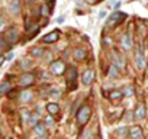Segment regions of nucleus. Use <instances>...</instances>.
I'll list each match as a JSON object with an SVG mask.
<instances>
[{
    "label": "nucleus",
    "mask_w": 148,
    "mask_h": 139,
    "mask_svg": "<svg viewBox=\"0 0 148 139\" xmlns=\"http://www.w3.org/2000/svg\"><path fill=\"white\" fill-rule=\"evenodd\" d=\"M76 116H77V123H79L80 126H84V125L89 122L90 116H92V109H90V106L84 104L83 107H80V110L77 112Z\"/></svg>",
    "instance_id": "f257e3e1"
},
{
    "label": "nucleus",
    "mask_w": 148,
    "mask_h": 139,
    "mask_svg": "<svg viewBox=\"0 0 148 139\" xmlns=\"http://www.w3.org/2000/svg\"><path fill=\"white\" fill-rule=\"evenodd\" d=\"M67 71V67H65V62L61 61V59H57V61H52L49 64V73L52 76H62L65 74Z\"/></svg>",
    "instance_id": "f03ea898"
},
{
    "label": "nucleus",
    "mask_w": 148,
    "mask_h": 139,
    "mask_svg": "<svg viewBox=\"0 0 148 139\" xmlns=\"http://www.w3.org/2000/svg\"><path fill=\"white\" fill-rule=\"evenodd\" d=\"M5 39L8 41L9 45L16 44V42L19 41V31H18L16 28H10V29H8L6 33H5Z\"/></svg>",
    "instance_id": "7ed1b4c3"
},
{
    "label": "nucleus",
    "mask_w": 148,
    "mask_h": 139,
    "mask_svg": "<svg viewBox=\"0 0 148 139\" xmlns=\"http://www.w3.org/2000/svg\"><path fill=\"white\" fill-rule=\"evenodd\" d=\"M125 18H126V15H125V13H122V12H113V13L109 16V19H108V25H109V26L119 25Z\"/></svg>",
    "instance_id": "20e7f679"
},
{
    "label": "nucleus",
    "mask_w": 148,
    "mask_h": 139,
    "mask_svg": "<svg viewBox=\"0 0 148 139\" xmlns=\"http://www.w3.org/2000/svg\"><path fill=\"white\" fill-rule=\"evenodd\" d=\"M34 83H35V76L32 73H25L19 78V86H22V87H29Z\"/></svg>",
    "instance_id": "39448f33"
},
{
    "label": "nucleus",
    "mask_w": 148,
    "mask_h": 139,
    "mask_svg": "<svg viewBox=\"0 0 148 139\" xmlns=\"http://www.w3.org/2000/svg\"><path fill=\"white\" fill-rule=\"evenodd\" d=\"M60 35H61L60 31H52V32H49L48 35H45V36L41 39V42H44V44H54V42H57V41L60 39Z\"/></svg>",
    "instance_id": "423d86ee"
},
{
    "label": "nucleus",
    "mask_w": 148,
    "mask_h": 139,
    "mask_svg": "<svg viewBox=\"0 0 148 139\" xmlns=\"http://www.w3.org/2000/svg\"><path fill=\"white\" fill-rule=\"evenodd\" d=\"M93 80H95V71H93L92 68L86 70V71L83 73V76H82V83L84 86H90L93 83Z\"/></svg>",
    "instance_id": "0eeeda50"
},
{
    "label": "nucleus",
    "mask_w": 148,
    "mask_h": 139,
    "mask_svg": "<svg viewBox=\"0 0 148 139\" xmlns=\"http://www.w3.org/2000/svg\"><path fill=\"white\" fill-rule=\"evenodd\" d=\"M128 135H129L132 139H142V136H144L142 129H141V126H138V125L129 127V129H128Z\"/></svg>",
    "instance_id": "6e6552de"
},
{
    "label": "nucleus",
    "mask_w": 148,
    "mask_h": 139,
    "mask_svg": "<svg viewBox=\"0 0 148 139\" xmlns=\"http://www.w3.org/2000/svg\"><path fill=\"white\" fill-rule=\"evenodd\" d=\"M121 46L125 49V51H129L132 48V39H131V35L129 33H123L122 39H121Z\"/></svg>",
    "instance_id": "1a4fd4ad"
},
{
    "label": "nucleus",
    "mask_w": 148,
    "mask_h": 139,
    "mask_svg": "<svg viewBox=\"0 0 148 139\" xmlns=\"http://www.w3.org/2000/svg\"><path fill=\"white\" fill-rule=\"evenodd\" d=\"M135 61H136L138 68H141V70L145 68V57H144V51H136V52H135Z\"/></svg>",
    "instance_id": "9d476101"
},
{
    "label": "nucleus",
    "mask_w": 148,
    "mask_h": 139,
    "mask_svg": "<svg viewBox=\"0 0 148 139\" xmlns=\"http://www.w3.org/2000/svg\"><path fill=\"white\" fill-rule=\"evenodd\" d=\"M113 65H116V67H118V70H123V68L126 67V61H125V58H123L122 55L115 54V58H113Z\"/></svg>",
    "instance_id": "9b49d317"
},
{
    "label": "nucleus",
    "mask_w": 148,
    "mask_h": 139,
    "mask_svg": "<svg viewBox=\"0 0 148 139\" xmlns=\"http://www.w3.org/2000/svg\"><path fill=\"white\" fill-rule=\"evenodd\" d=\"M145 116H147V109H145V106L141 103V104H138V107L135 109L134 117H135V119H144Z\"/></svg>",
    "instance_id": "f8f14e48"
},
{
    "label": "nucleus",
    "mask_w": 148,
    "mask_h": 139,
    "mask_svg": "<svg viewBox=\"0 0 148 139\" xmlns=\"http://www.w3.org/2000/svg\"><path fill=\"white\" fill-rule=\"evenodd\" d=\"M77 80V70L74 67H70L67 71V83H74Z\"/></svg>",
    "instance_id": "ddd939ff"
},
{
    "label": "nucleus",
    "mask_w": 148,
    "mask_h": 139,
    "mask_svg": "<svg viewBox=\"0 0 148 139\" xmlns=\"http://www.w3.org/2000/svg\"><path fill=\"white\" fill-rule=\"evenodd\" d=\"M86 55H87V52H86V49H83V48H76V49H74V52H73L74 59H77V61L84 59Z\"/></svg>",
    "instance_id": "4468645a"
},
{
    "label": "nucleus",
    "mask_w": 148,
    "mask_h": 139,
    "mask_svg": "<svg viewBox=\"0 0 148 139\" xmlns=\"http://www.w3.org/2000/svg\"><path fill=\"white\" fill-rule=\"evenodd\" d=\"M45 130H47V125L42 123V122H38V123L34 126V132H35V135H38V136L45 135Z\"/></svg>",
    "instance_id": "2eb2a0df"
},
{
    "label": "nucleus",
    "mask_w": 148,
    "mask_h": 139,
    "mask_svg": "<svg viewBox=\"0 0 148 139\" xmlns=\"http://www.w3.org/2000/svg\"><path fill=\"white\" fill-rule=\"evenodd\" d=\"M47 112H48L51 116H55V114L60 113V106H58L57 103H49V104H47Z\"/></svg>",
    "instance_id": "dca6fc26"
},
{
    "label": "nucleus",
    "mask_w": 148,
    "mask_h": 139,
    "mask_svg": "<svg viewBox=\"0 0 148 139\" xmlns=\"http://www.w3.org/2000/svg\"><path fill=\"white\" fill-rule=\"evenodd\" d=\"M9 10H10L13 15H18V13L21 12V2H19V0H12L10 6H9Z\"/></svg>",
    "instance_id": "f3484780"
},
{
    "label": "nucleus",
    "mask_w": 148,
    "mask_h": 139,
    "mask_svg": "<svg viewBox=\"0 0 148 139\" xmlns=\"http://www.w3.org/2000/svg\"><path fill=\"white\" fill-rule=\"evenodd\" d=\"M10 90H12V86L9 81H3L0 84V96H5V94L10 93Z\"/></svg>",
    "instance_id": "a211bd4d"
},
{
    "label": "nucleus",
    "mask_w": 148,
    "mask_h": 139,
    "mask_svg": "<svg viewBox=\"0 0 148 139\" xmlns=\"http://www.w3.org/2000/svg\"><path fill=\"white\" fill-rule=\"evenodd\" d=\"M32 97H34V93H32V91H29V90H26V91H22V93H21V100H22L23 103H29V102L32 100Z\"/></svg>",
    "instance_id": "6ab92c4d"
},
{
    "label": "nucleus",
    "mask_w": 148,
    "mask_h": 139,
    "mask_svg": "<svg viewBox=\"0 0 148 139\" xmlns=\"http://www.w3.org/2000/svg\"><path fill=\"white\" fill-rule=\"evenodd\" d=\"M44 54H45V49H44V48L36 46V48H32V49H31V55H32L34 58H41Z\"/></svg>",
    "instance_id": "aec40b11"
},
{
    "label": "nucleus",
    "mask_w": 148,
    "mask_h": 139,
    "mask_svg": "<svg viewBox=\"0 0 148 139\" xmlns=\"http://www.w3.org/2000/svg\"><path fill=\"white\" fill-rule=\"evenodd\" d=\"M122 97H123V94H122L121 90H112V91L109 93V99H110V100H119V99H122Z\"/></svg>",
    "instance_id": "412c9836"
},
{
    "label": "nucleus",
    "mask_w": 148,
    "mask_h": 139,
    "mask_svg": "<svg viewBox=\"0 0 148 139\" xmlns=\"http://www.w3.org/2000/svg\"><path fill=\"white\" fill-rule=\"evenodd\" d=\"M38 122H39V116H38L36 113H31V114H29V117H28V123H29V126H32V127H34Z\"/></svg>",
    "instance_id": "4be33fe9"
},
{
    "label": "nucleus",
    "mask_w": 148,
    "mask_h": 139,
    "mask_svg": "<svg viewBox=\"0 0 148 139\" xmlns=\"http://www.w3.org/2000/svg\"><path fill=\"white\" fill-rule=\"evenodd\" d=\"M134 91H135V90H134L132 86H126V87L122 90V94L126 96V97H131V96H134Z\"/></svg>",
    "instance_id": "5701e85b"
},
{
    "label": "nucleus",
    "mask_w": 148,
    "mask_h": 139,
    "mask_svg": "<svg viewBox=\"0 0 148 139\" xmlns=\"http://www.w3.org/2000/svg\"><path fill=\"white\" fill-rule=\"evenodd\" d=\"M108 74H109V77H118V76H119V73H118V67H116V65H110Z\"/></svg>",
    "instance_id": "b1692460"
},
{
    "label": "nucleus",
    "mask_w": 148,
    "mask_h": 139,
    "mask_svg": "<svg viewBox=\"0 0 148 139\" xmlns=\"http://www.w3.org/2000/svg\"><path fill=\"white\" fill-rule=\"evenodd\" d=\"M0 48H2V49H8L9 48V44L5 39V36H0Z\"/></svg>",
    "instance_id": "393cba45"
},
{
    "label": "nucleus",
    "mask_w": 148,
    "mask_h": 139,
    "mask_svg": "<svg viewBox=\"0 0 148 139\" xmlns=\"http://www.w3.org/2000/svg\"><path fill=\"white\" fill-rule=\"evenodd\" d=\"M21 114H22V119H23V120H28V117H29V114H31V112H29L28 109H22V112H21Z\"/></svg>",
    "instance_id": "a878e982"
},
{
    "label": "nucleus",
    "mask_w": 148,
    "mask_h": 139,
    "mask_svg": "<svg viewBox=\"0 0 148 139\" xmlns=\"http://www.w3.org/2000/svg\"><path fill=\"white\" fill-rule=\"evenodd\" d=\"M49 96L54 97V99H60V97H61V94H60L58 90H51V94H49Z\"/></svg>",
    "instance_id": "bb28decb"
},
{
    "label": "nucleus",
    "mask_w": 148,
    "mask_h": 139,
    "mask_svg": "<svg viewBox=\"0 0 148 139\" xmlns=\"http://www.w3.org/2000/svg\"><path fill=\"white\" fill-rule=\"evenodd\" d=\"M116 133L126 136V135H128V129H126V127H121V129H118V130H116Z\"/></svg>",
    "instance_id": "cd10ccee"
},
{
    "label": "nucleus",
    "mask_w": 148,
    "mask_h": 139,
    "mask_svg": "<svg viewBox=\"0 0 148 139\" xmlns=\"http://www.w3.org/2000/svg\"><path fill=\"white\" fill-rule=\"evenodd\" d=\"M54 0H48V9H49V13L52 12V9H54Z\"/></svg>",
    "instance_id": "c85d7f7f"
},
{
    "label": "nucleus",
    "mask_w": 148,
    "mask_h": 139,
    "mask_svg": "<svg viewBox=\"0 0 148 139\" xmlns=\"http://www.w3.org/2000/svg\"><path fill=\"white\" fill-rule=\"evenodd\" d=\"M13 58H15V54H13V52H10V54H8V55L5 57V59H8V61H12Z\"/></svg>",
    "instance_id": "c756f323"
},
{
    "label": "nucleus",
    "mask_w": 148,
    "mask_h": 139,
    "mask_svg": "<svg viewBox=\"0 0 148 139\" xmlns=\"http://www.w3.org/2000/svg\"><path fill=\"white\" fill-rule=\"evenodd\" d=\"M41 10H42V12H41V15H47V13H49V12H48L49 9H48L47 6H42V7H41Z\"/></svg>",
    "instance_id": "7c9ffc66"
},
{
    "label": "nucleus",
    "mask_w": 148,
    "mask_h": 139,
    "mask_svg": "<svg viewBox=\"0 0 148 139\" xmlns=\"http://www.w3.org/2000/svg\"><path fill=\"white\" fill-rule=\"evenodd\" d=\"M5 25H6V20H5L3 18H0V31L5 28Z\"/></svg>",
    "instance_id": "2f4dec72"
},
{
    "label": "nucleus",
    "mask_w": 148,
    "mask_h": 139,
    "mask_svg": "<svg viewBox=\"0 0 148 139\" xmlns=\"http://www.w3.org/2000/svg\"><path fill=\"white\" fill-rule=\"evenodd\" d=\"M105 16H106V12H105V10H102V12L99 13V18H100V19H103Z\"/></svg>",
    "instance_id": "473e14b6"
},
{
    "label": "nucleus",
    "mask_w": 148,
    "mask_h": 139,
    "mask_svg": "<svg viewBox=\"0 0 148 139\" xmlns=\"http://www.w3.org/2000/svg\"><path fill=\"white\" fill-rule=\"evenodd\" d=\"M21 65H23V67L26 68V67H29V61L26 59V61H23V62H21Z\"/></svg>",
    "instance_id": "72a5a7b5"
},
{
    "label": "nucleus",
    "mask_w": 148,
    "mask_h": 139,
    "mask_svg": "<svg viewBox=\"0 0 148 139\" xmlns=\"http://www.w3.org/2000/svg\"><path fill=\"white\" fill-rule=\"evenodd\" d=\"M52 123H54V120H52L51 117H48V119H47V122H45V125H52Z\"/></svg>",
    "instance_id": "f704fd0d"
},
{
    "label": "nucleus",
    "mask_w": 148,
    "mask_h": 139,
    "mask_svg": "<svg viewBox=\"0 0 148 139\" xmlns=\"http://www.w3.org/2000/svg\"><path fill=\"white\" fill-rule=\"evenodd\" d=\"M6 59H5V57H0V67H2L3 65V62H5Z\"/></svg>",
    "instance_id": "c9c22d12"
},
{
    "label": "nucleus",
    "mask_w": 148,
    "mask_h": 139,
    "mask_svg": "<svg viewBox=\"0 0 148 139\" xmlns=\"http://www.w3.org/2000/svg\"><path fill=\"white\" fill-rule=\"evenodd\" d=\"M38 139H47V136H44V135H41V136H39Z\"/></svg>",
    "instance_id": "e433bc0d"
},
{
    "label": "nucleus",
    "mask_w": 148,
    "mask_h": 139,
    "mask_svg": "<svg viewBox=\"0 0 148 139\" xmlns=\"http://www.w3.org/2000/svg\"><path fill=\"white\" fill-rule=\"evenodd\" d=\"M28 2H32V0H28Z\"/></svg>",
    "instance_id": "4c0bfd02"
},
{
    "label": "nucleus",
    "mask_w": 148,
    "mask_h": 139,
    "mask_svg": "<svg viewBox=\"0 0 148 139\" xmlns=\"http://www.w3.org/2000/svg\"><path fill=\"white\" fill-rule=\"evenodd\" d=\"M0 51H2V48H0Z\"/></svg>",
    "instance_id": "58836bf2"
},
{
    "label": "nucleus",
    "mask_w": 148,
    "mask_h": 139,
    "mask_svg": "<svg viewBox=\"0 0 148 139\" xmlns=\"http://www.w3.org/2000/svg\"><path fill=\"white\" fill-rule=\"evenodd\" d=\"M92 139H95V138H92Z\"/></svg>",
    "instance_id": "ea45409f"
}]
</instances>
